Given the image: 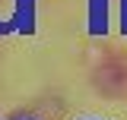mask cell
I'll use <instances>...</instances> for the list:
<instances>
[{
  "label": "cell",
  "mask_w": 127,
  "mask_h": 120,
  "mask_svg": "<svg viewBox=\"0 0 127 120\" xmlns=\"http://www.w3.org/2000/svg\"><path fill=\"white\" fill-rule=\"evenodd\" d=\"M111 0H89V13H86V22H89V35H108L111 29Z\"/></svg>",
  "instance_id": "6da1fadb"
},
{
  "label": "cell",
  "mask_w": 127,
  "mask_h": 120,
  "mask_svg": "<svg viewBox=\"0 0 127 120\" xmlns=\"http://www.w3.org/2000/svg\"><path fill=\"white\" fill-rule=\"evenodd\" d=\"M35 29V0H16V16H13V32H29Z\"/></svg>",
  "instance_id": "7a4b0ae2"
},
{
  "label": "cell",
  "mask_w": 127,
  "mask_h": 120,
  "mask_svg": "<svg viewBox=\"0 0 127 120\" xmlns=\"http://www.w3.org/2000/svg\"><path fill=\"white\" fill-rule=\"evenodd\" d=\"M13 16H16V0H0V35L13 32Z\"/></svg>",
  "instance_id": "3957f363"
},
{
  "label": "cell",
  "mask_w": 127,
  "mask_h": 120,
  "mask_svg": "<svg viewBox=\"0 0 127 120\" xmlns=\"http://www.w3.org/2000/svg\"><path fill=\"white\" fill-rule=\"evenodd\" d=\"M121 32L127 35V0H121Z\"/></svg>",
  "instance_id": "277c9868"
},
{
  "label": "cell",
  "mask_w": 127,
  "mask_h": 120,
  "mask_svg": "<svg viewBox=\"0 0 127 120\" xmlns=\"http://www.w3.org/2000/svg\"><path fill=\"white\" fill-rule=\"evenodd\" d=\"M83 120H105V117H83Z\"/></svg>",
  "instance_id": "5b68a950"
},
{
  "label": "cell",
  "mask_w": 127,
  "mask_h": 120,
  "mask_svg": "<svg viewBox=\"0 0 127 120\" xmlns=\"http://www.w3.org/2000/svg\"><path fill=\"white\" fill-rule=\"evenodd\" d=\"M22 120H35V117H22Z\"/></svg>",
  "instance_id": "8992f818"
}]
</instances>
